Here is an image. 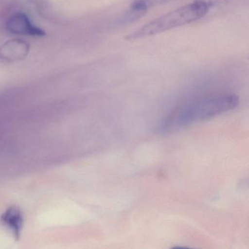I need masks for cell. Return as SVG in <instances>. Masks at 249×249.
Returning <instances> with one entry per match:
<instances>
[{"instance_id":"5b68a950","label":"cell","mask_w":249,"mask_h":249,"mask_svg":"<svg viewBox=\"0 0 249 249\" xmlns=\"http://www.w3.org/2000/svg\"><path fill=\"white\" fill-rule=\"evenodd\" d=\"M174 0H134L129 11V18H137L144 15L149 8L173 2Z\"/></svg>"},{"instance_id":"3957f363","label":"cell","mask_w":249,"mask_h":249,"mask_svg":"<svg viewBox=\"0 0 249 249\" xmlns=\"http://www.w3.org/2000/svg\"><path fill=\"white\" fill-rule=\"evenodd\" d=\"M8 29L15 34L26 36H43L45 33L41 29L35 27L28 17L22 13L16 14L8 22Z\"/></svg>"},{"instance_id":"277c9868","label":"cell","mask_w":249,"mask_h":249,"mask_svg":"<svg viewBox=\"0 0 249 249\" xmlns=\"http://www.w3.org/2000/svg\"><path fill=\"white\" fill-rule=\"evenodd\" d=\"M23 215L21 211L16 207H11L2 215L1 221L5 227L14 232L17 237H19L23 226Z\"/></svg>"},{"instance_id":"6da1fadb","label":"cell","mask_w":249,"mask_h":249,"mask_svg":"<svg viewBox=\"0 0 249 249\" xmlns=\"http://www.w3.org/2000/svg\"><path fill=\"white\" fill-rule=\"evenodd\" d=\"M238 97L234 94L204 97L175 110L164 120L161 131L173 132L195 122L213 117L237 106Z\"/></svg>"},{"instance_id":"8992f818","label":"cell","mask_w":249,"mask_h":249,"mask_svg":"<svg viewBox=\"0 0 249 249\" xmlns=\"http://www.w3.org/2000/svg\"><path fill=\"white\" fill-rule=\"evenodd\" d=\"M196 1L204 4L205 6L208 7L209 9H211V8L215 6V5L225 3L229 0H196Z\"/></svg>"},{"instance_id":"7a4b0ae2","label":"cell","mask_w":249,"mask_h":249,"mask_svg":"<svg viewBox=\"0 0 249 249\" xmlns=\"http://www.w3.org/2000/svg\"><path fill=\"white\" fill-rule=\"evenodd\" d=\"M209 10L204 4L195 0L193 3L178 8L140 27L128 35L126 39L135 40L145 38L191 24L203 18Z\"/></svg>"}]
</instances>
